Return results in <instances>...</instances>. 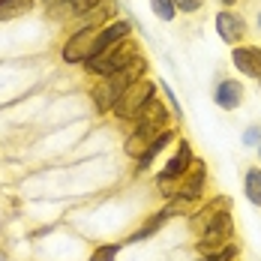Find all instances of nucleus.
<instances>
[{
	"label": "nucleus",
	"mask_w": 261,
	"mask_h": 261,
	"mask_svg": "<svg viewBox=\"0 0 261 261\" xmlns=\"http://www.w3.org/2000/svg\"><path fill=\"white\" fill-rule=\"evenodd\" d=\"M171 111L165 108V102H159L156 96L147 102V108L135 117V129H132V135L126 138V144H123V150H126V156L138 159L147 147H150V141L156 138L159 132L171 129Z\"/></svg>",
	"instance_id": "obj_1"
},
{
	"label": "nucleus",
	"mask_w": 261,
	"mask_h": 261,
	"mask_svg": "<svg viewBox=\"0 0 261 261\" xmlns=\"http://www.w3.org/2000/svg\"><path fill=\"white\" fill-rule=\"evenodd\" d=\"M144 72H147V60H144V57H135L126 69H120V72L102 79L99 87H93V105H96V111H102V114L114 111L117 102L123 99V93L129 90L135 81L144 79Z\"/></svg>",
	"instance_id": "obj_2"
},
{
	"label": "nucleus",
	"mask_w": 261,
	"mask_h": 261,
	"mask_svg": "<svg viewBox=\"0 0 261 261\" xmlns=\"http://www.w3.org/2000/svg\"><path fill=\"white\" fill-rule=\"evenodd\" d=\"M135 57H141V54H138V42H135V39H126V42H120V45L108 48L105 54H99V57H90V60L84 63V69H87L90 75L108 79V75H114V72L126 69Z\"/></svg>",
	"instance_id": "obj_3"
},
{
	"label": "nucleus",
	"mask_w": 261,
	"mask_h": 261,
	"mask_svg": "<svg viewBox=\"0 0 261 261\" xmlns=\"http://www.w3.org/2000/svg\"><path fill=\"white\" fill-rule=\"evenodd\" d=\"M198 252L201 255H207V252H216V249H222V246H228L231 243V237H234V222H231V213L225 207H219L213 216H210V222L198 231Z\"/></svg>",
	"instance_id": "obj_4"
},
{
	"label": "nucleus",
	"mask_w": 261,
	"mask_h": 261,
	"mask_svg": "<svg viewBox=\"0 0 261 261\" xmlns=\"http://www.w3.org/2000/svg\"><path fill=\"white\" fill-rule=\"evenodd\" d=\"M156 96V84L147 79L135 81L129 90L123 93V99L117 102V108H114V114H117V120H135L144 108H147V102Z\"/></svg>",
	"instance_id": "obj_5"
},
{
	"label": "nucleus",
	"mask_w": 261,
	"mask_h": 261,
	"mask_svg": "<svg viewBox=\"0 0 261 261\" xmlns=\"http://www.w3.org/2000/svg\"><path fill=\"white\" fill-rule=\"evenodd\" d=\"M192 162H195V156H192V147H189V141H180L177 153L165 162V168L159 171V177H156V183L162 186V192L174 195V183H177L183 174L189 171V165H192Z\"/></svg>",
	"instance_id": "obj_6"
},
{
	"label": "nucleus",
	"mask_w": 261,
	"mask_h": 261,
	"mask_svg": "<svg viewBox=\"0 0 261 261\" xmlns=\"http://www.w3.org/2000/svg\"><path fill=\"white\" fill-rule=\"evenodd\" d=\"M102 27H79L69 39H66V45H63V60L66 63H87L90 57H93V42H96V33H99Z\"/></svg>",
	"instance_id": "obj_7"
},
{
	"label": "nucleus",
	"mask_w": 261,
	"mask_h": 261,
	"mask_svg": "<svg viewBox=\"0 0 261 261\" xmlns=\"http://www.w3.org/2000/svg\"><path fill=\"white\" fill-rule=\"evenodd\" d=\"M126 39H132V21H126V18H114V21H108V24L96 33L93 57H99V54H105L108 48H114V45L126 42Z\"/></svg>",
	"instance_id": "obj_8"
},
{
	"label": "nucleus",
	"mask_w": 261,
	"mask_h": 261,
	"mask_svg": "<svg viewBox=\"0 0 261 261\" xmlns=\"http://www.w3.org/2000/svg\"><path fill=\"white\" fill-rule=\"evenodd\" d=\"M213 24H216L219 39L228 42V45H237V42L246 36V21H243V15L234 12V9H219L216 18H213Z\"/></svg>",
	"instance_id": "obj_9"
},
{
	"label": "nucleus",
	"mask_w": 261,
	"mask_h": 261,
	"mask_svg": "<svg viewBox=\"0 0 261 261\" xmlns=\"http://www.w3.org/2000/svg\"><path fill=\"white\" fill-rule=\"evenodd\" d=\"M204 177H207L204 162H198V159H195V162L189 165V171L174 183V195H177V198H186V201H195V198L204 192ZM174 195H171V198H174Z\"/></svg>",
	"instance_id": "obj_10"
},
{
	"label": "nucleus",
	"mask_w": 261,
	"mask_h": 261,
	"mask_svg": "<svg viewBox=\"0 0 261 261\" xmlns=\"http://www.w3.org/2000/svg\"><path fill=\"white\" fill-rule=\"evenodd\" d=\"M231 63L240 75L246 79H261V48L258 45H234L231 48Z\"/></svg>",
	"instance_id": "obj_11"
},
{
	"label": "nucleus",
	"mask_w": 261,
	"mask_h": 261,
	"mask_svg": "<svg viewBox=\"0 0 261 261\" xmlns=\"http://www.w3.org/2000/svg\"><path fill=\"white\" fill-rule=\"evenodd\" d=\"M213 102L219 108H225V111L240 108V102H243V84L237 79H222L216 84V90H213Z\"/></svg>",
	"instance_id": "obj_12"
},
{
	"label": "nucleus",
	"mask_w": 261,
	"mask_h": 261,
	"mask_svg": "<svg viewBox=\"0 0 261 261\" xmlns=\"http://www.w3.org/2000/svg\"><path fill=\"white\" fill-rule=\"evenodd\" d=\"M174 138H177V129H174V126H171V129H165V132H159L156 138L150 141V147H147V150H144V153L138 156V165H135V174H144V171H147V168L153 165V159H156L159 153H162V150H165V147H168V144L174 141Z\"/></svg>",
	"instance_id": "obj_13"
},
{
	"label": "nucleus",
	"mask_w": 261,
	"mask_h": 261,
	"mask_svg": "<svg viewBox=\"0 0 261 261\" xmlns=\"http://www.w3.org/2000/svg\"><path fill=\"white\" fill-rule=\"evenodd\" d=\"M171 216H174V213H171V207H162V210L156 213V216H153V219H150V222L144 225V228L132 231V234H129V243H141V240H147L150 234H156L159 228H162V225H165V222L171 219Z\"/></svg>",
	"instance_id": "obj_14"
},
{
	"label": "nucleus",
	"mask_w": 261,
	"mask_h": 261,
	"mask_svg": "<svg viewBox=\"0 0 261 261\" xmlns=\"http://www.w3.org/2000/svg\"><path fill=\"white\" fill-rule=\"evenodd\" d=\"M33 9V0H0V21L21 18Z\"/></svg>",
	"instance_id": "obj_15"
},
{
	"label": "nucleus",
	"mask_w": 261,
	"mask_h": 261,
	"mask_svg": "<svg viewBox=\"0 0 261 261\" xmlns=\"http://www.w3.org/2000/svg\"><path fill=\"white\" fill-rule=\"evenodd\" d=\"M243 192H246V201H249V204L261 207V168H249V171H246Z\"/></svg>",
	"instance_id": "obj_16"
},
{
	"label": "nucleus",
	"mask_w": 261,
	"mask_h": 261,
	"mask_svg": "<svg viewBox=\"0 0 261 261\" xmlns=\"http://www.w3.org/2000/svg\"><path fill=\"white\" fill-rule=\"evenodd\" d=\"M150 9H153V15L159 21H174V15H177L174 0H150Z\"/></svg>",
	"instance_id": "obj_17"
},
{
	"label": "nucleus",
	"mask_w": 261,
	"mask_h": 261,
	"mask_svg": "<svg viewBox=\"0 0 261 261\" xmlns=\"http://www.w3.org/2000/svg\"><path fill=\"white\" fill-rule=\"evenodd\" d=\"M117 252H120V246H117V243H102V246H96V249H93L90 261H117Z\"/></svg>",
	"instance_id": "obj_18"
},
{
	"label": "nucleus",
	"mask_w": 261,
	"mask_h": 261,
	"mask_svg": "<svg viewBox=\"0 0 261 261\" xmlns=\"http://www.w3.org/2000/svg\"><path fill=\"white\" fill-rule=\"evenodd\" d=\"M234 258H237V246L228 243V246H222V249H216V252H207L201 261H234Z\"/></svg>",
	"instance_id": "obj_19"
},
{
	"label": "nucleus",
	"mask_w": 261,
	"mask_h": 261,
	"mask_svg": "<svg viewBox=\"0 0 261 261\" xmlns=\"http://www.w3.org/2000/svg\"><path fill=\"white\" fill-rule=\"evenodd\" d=\"M99 3H105V0H69V12L72 15H84V12H90L93 6H99Z\"/></svg>",
	"instance_id": "obj_20"
},
{
	"label": "nucleus",
	"mask_w": 261,
	"mask_h": 261,
	"mask_svg": "<svg viewBox=\"0 0 261 261\" xmlns=\"http://www.w3.org/2000/svg\"><path fill=\"white\" fill-rule=\"evenodd\" d=\"M159 87H162V93H165V102L171 105V114H174V117L180 120V117H183V108H180V102H177V96H174V90H171V87H168L165 81H162Z\"/></svg>",
	"instance_id": "obj_21"
},
{
	"label": "nucleus",
	"mask_w": 261,
	"mask_h": 261,
	"mask_svg": "<svg viewBox=\"0 0 261 261\" xmlns=\"http://www.w3.org/2000/svg\"><path fill=\"white\" fill-rule=\"evenodd\" d=\"M243 144H246V147H258L261 144V126H249V129H243Z\"/></svg>",
	"instance_id": "obj_22"
},
{
	"label": "nucleus",
	"mask_w": 261,
	"mask_h": 261,
	"mask_svg": "<svg viewBox=\"0 0 261 261\" xmlns=\"http://www.w3.org/2000/svg\"><path fill=\"white\" fill-rule=\"evenodd\" d=\"M174 6H177V12H198L204 6V0H174Z\"/></svg>",
	"instance_id": "obj_23"
},
{
	"label": "nucleus",
	"mask_w": 261,
	"mask_h": 261,
	"mask_svg": "<svg viewBox=\"0 0 261 261\" xmlns=\"http://www.w3.org/2000/svg\"><path fill=\"white\" fill-rule=\"evenodd\" d=\"M219 3H222V6H225V9H231V6H234L237 0H219Z\"/></svg>",
	"instance_id": "obj_24"
},
{
	"label": "nucleus",
	"mask_w": 261,
	"mask_h": 261,
	"mask_svg": "<svg viewBox=\"0 0 261 261\" xmlns=\"http://www.w3.org/2000/svg\"><path fill=\"white\" fill-rule=\"evenodd\" d=\"M258 27H261V12H258Z\"/></svg>",
	"instance_id": "obj_25"
},
{
	"label": "nucleus",
	"mask_w": 261,
	"mask_h": 261,
	"mask_svg": "<svg viewBox=\"0 0 261 261\" xmlns=\"http://www.w3.org/2000/svg\"><path fill=\"white\" fill-rule=\"evenodd\" d=\"M258 156H261V144H258Z\"/></svg>",
	"instance_id": "obj_26"
},
{
	"label": "nucleus",
	"mask_w": 261,
	"mask_h": 261,
	"mask_svg": "<svg viewBox=\"0 0 261 261\" xmlns=\"http://www.w3.org/2000/svg\"><path fill=\"white\" fill-rule=\"evenodd\" d=\"M258 81H261V79H258Z\"/></svg>",
	"instance_id": "obj_27"
}]
</instances>
